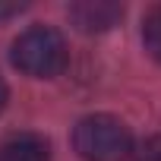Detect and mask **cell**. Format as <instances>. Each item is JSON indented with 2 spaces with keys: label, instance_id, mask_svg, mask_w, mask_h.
Wrapping results in <instances>:
<instances>
[{
  "label": "cell",
  "instance_id": "8",
  "mask_svg": "<svg viewBox=\"0 0 161 161\" xmlns=\"http://www.w3.org/2000/svg\"><path fill=\"white\" fill-rule=\"evenodd\" d=\"M22 7H0V16H13V13H19Z\"/></svg>",
  "mask_w": 161,
  "mask_h": 161
},
{
  "label": "cell",
  "instance_id": "4",
  "mask_svg": "<svg viewBox=\"0 0 161 161\" xmlns=\"http://www.w3.org/2000/svg\"><path fill=\"white\" fill-rule=\"evenodd\" d=\"M0 161H51V145L35 133H19L0 142Z\"/></svg>",
  "mask_w": 161,
  "mask_h": 161
},
{
  "label": "cell",
  "instance_id": "5",
  "mask_svg": "<svg viewBox=\"0 0 161 161\" xmlns=\"http://www.w3.org/2000/svg\"><path fill=\"white\" fill-rule=\"evenodd\" d=\"M142 44H145L148 57H155L161 63V3H155L142 16Z\"/></svg>",
  "mask_w": 161,
  "mask_h": 161
},
{
  "label": "cell",
  "instance_id": "3",
  "mask_svg": "<svg viewBox=\"0 0 161 161\" xmlns=\"http://www.w3.org/2000/svg\"><path fill=\"white\" fill-rule=\"evenodd\" d=\"M66 13L79 32H108L123 19V7L114 0H79L69 3Z\"/></svg>",
  "mask_w": 161,
  "mask_h": 161
},
{
  "label": "cell",
  "instance_id": "7",
  "mask_svg": "<svg viewBox=\"0 0 161 161\" xmlns=\"http://www.w3.org/2000/svg\"><path fill=\"white\" fill-rule=\"evenodd\" d=\"M7 98H10V92H7V82L0 79V114H3V108H7Z\"/></svg>",
  "mask_w": 161,
  "mask_h": 161
},
{
  "label": "cell",
  "instance_id": "1",
  "mask_svg": "<svg viewBox=\"0 0 161 161\" xmlns=\"http://www.w3.org/2000/svg\"><path fill=\"white\" fill-rule=\"evenodd\" d=\"M66 41L57 29L51 25H32L25 29L10 51V60L19 73L32 76V79H54L63 73L66 66Z\"/></svg>",
  "mask_w": 161,
  "mask_h": 161
},
{
  "label": "cell",
  "instance_id": "6",
  "mask_svg": "<svg viewBox=\"0 0 161 161\" xmlns=\"http://www.w3.org/2000/svg\"><path fill=\"white\" fill-rule=\"evenodd\" d=\"M130 161H161V136H148L130 152Z\"/></svg>",
  "mask_w": 161,
  "mask_h": 161
},
{
  "label": "cell",
  "instance_id": "2",
  "mask_svg": "<svg viewBox=\"0 0 161 161\" xmlns=\"http://www.w3.org/2000/svg\"><path fill=\"white\" fill-rule=\"evenodd\" d=\"M73 148L82 161H126L133 136L123 120L111 114H89L73 130Z\"/></svg>",
  "mask_w": 161,
  "mask_h": 161
}]
</instances>
